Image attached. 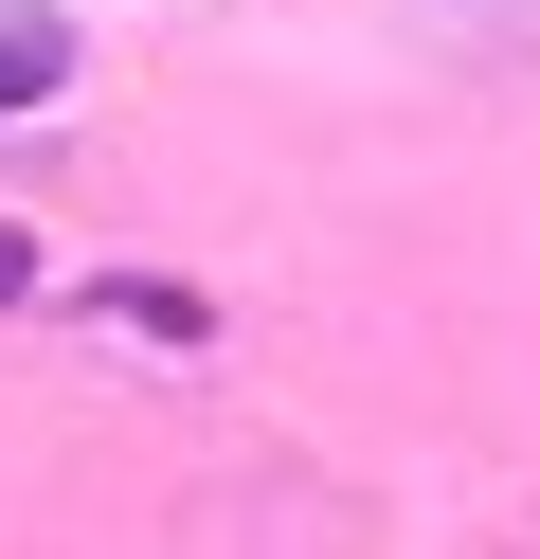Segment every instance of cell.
I'll return each mask as SVG.
<instances>
[{"label":"cell","mask_w":540,"mask_h":559,"mask_svg":"<svg viewBox=\"0 0 540 559\" xmlns=\"http://www.w3.org/2000/svg\"><path fill=\"white\" fill-rule=\"evenodd\" d=\"M36 91H72V19L55 0H0V109H36Z\"/></svg>","instance_id":"1"},{"label":"cell","mask_w":540,"mask_h":559,"mask_svg":"<svg viewBox=\"0 0 540 559\" xmlns=\"http://www.w3.org/2000/svg\"><path fill=\"white\" fill-rule=\"evenodd\" d=\"M19 289H36V253H19V235H0V307H19Z\"/></svg>","instance_id":"2"}]
</instances>
